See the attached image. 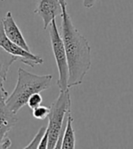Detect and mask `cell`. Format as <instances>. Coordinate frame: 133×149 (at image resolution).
I'll list each match as a JSON object with an SVG mask.
<instances>
[{
	"label": "cell",
	"instance_id": "6da1fadb",
	"mask_svg": "<svg viewBox=\"0 0 133 149\" xmlns=\"http://www.w3.org/2000/svg\"><path fill=\"white\" fill-rule=\"evenodd\" d=\"M61 36L69 63V88L82 84L91 66V47L88 39L74 26L68 11L61 16Z\"/></svg>",
	"mask_w": 133,
	"mask_h": 149
},
{
	"label": "cell",
	"instance_id": "7a4b0ae2",
	"mask_svg": "<svg viewBox=\"0 0 133 149\" xmlns=\"http://www.w3.org/2000/svg\"><path fill=\"white\" fill-rule=\"evenodd\" d=\"M52 79V74L38 76L19 68L17 85L13 92L5 100L6 107L18 114L22 107L27 105V101L33 94L47 90Z\"/></svg>",
	"mask_w": 133,
	"mask_h": 149
},
{
	"label": "cell",
	"instance_id": "3957f363",
	"mask_svg": "<svg viewBox=\"0 0 133 149\" xmlns=\"http://www.w3.org/2000/svg\"><path fill=\"white\" fill-rule=\"evenodd\" d=\"M71 111V98L69 89L60 91L57 98L51 104L48 116V147L61 148L62 137L68 121V114Z\"/></svg>",
	"mask_w": 133,
	"mask_h": 149
},
{
	"label": "cell",
	"instance_id": "277c9868",
	"mask_svg": "<svg viewBox=\"0 0 133 149\" xmlns=\"http://www.w3.org/2000/svg\"><path fill=\"white\" fill-rule=\"evenodd\" d=\"M49 36L51 42V47H52V51L58 71L57 86L60 87V91L68 90V89H69V72L68 57H66V47H65L62 36L58 32V29L57 26L56 19H54L50 25Z\"/></svg>",
	"mask_w": 133,
	"mask_h": 149
},
{
	"label": "cell",
	"instance_id": "5b68a950",
	"mask_svg": "<svg viewBox=\"0 0 133 149\" xmlns=\"http://www.w3.org/2000/svg\"><path fill=\"white\" fill-rule=\"evenodd\" d=\"M0 47L4 49L7 54L12 55L18 58V61L22 62L23 64L30 66V68H35L36 65H41L44 63V59L39 56H36L33 54L31 51H28L18 45L13 43L8 39L1 27V36H0Z\"/></svg>",
	"mask_w": 133,
	"mask_h": 149
},
{
	"label": "cell",
	"instance_id": "8992f818",
	"mask_svg": "<svg viewBox=\"0 0 133 149\" xmlns=\"http://www.w3.org/2000/svg\"><path fill=\"white\" fill-rule=\"evenodd\" d=\"M34 13L42 18L46 30L57 16H62L63 10L60 0H36Z\"/></svg>",
	"mask_w": 133,
	"mask_h": 149
},
{
	"label": "cell",
	"instance_id": "52a82bcc",
	"mask_svg": "<svg viewBox=\"0 0 133 149\" xmlns=\"http://www.w3.org/2000/svg\"><path fill=\"white\" fill-rule=\"evenodd\" d=\"M0 135L1 138L6 136L13 126L16 125L18 121V117L16 113L12 112L8 107H6L5 100L8 96V93L5 89V85L0 84Z\"/></svg>",
	"mask_w": 133,
	"mask_h": 149
},
{
	"label": "cell",
	"instance_id": "ba28073f",
	"mask_svg": "<svg viewBox=\"0 0 133 149\" xmlns=\"http://www.w3.org/2000/svg\"><path fill=\"white\" fill-rule=\"evenodd\" d=\"M1 27L6 34V36L8 37V39L12 41L13 43L18 45V46L22 47L23 48L30 51L29 46L27 45L24 36L22 35V32L18 26L16 21H15L13 15L10 11H8L5 17L2 18L1 20Z\"/></svg>",
	"mask_w": 133,
	"mask_h": 149
},
{
	"label": "cell",
	"instance_id": "9c48e42d",
	"mask_svg": "<svg viewBox=\"0 0 133 149\" xmlns=\"http://www.w3.org/2000/svg\"><path fill=\"white\" fill-rule=\"evenodd\" d=\"M74 119L71 114V111L68 114V121H66V126L64 131V135L62 137V149H74L76 147V136L75 130L73 127Z\"/></svg>",
	"mask_w": 133,
	"mask_h": 149
},
{
	"label": "cell",
	"instance_id": "30bf717a",
	"mask_svg": "<svg viewBox=\"0 0 133 149\" xmlns=\"http://www.w3.org/2000/svg\"><path fill=\"white\" fill-rule=\"evenodd\" d=\"M18 61V58L12 55H10L9 57H5L4 56V52H2V55H1V66H0V77H1V84L6 83V76H7V73L9 71V68L11 66V65L16 62Z\"/></svg>",
	"mask_w": 133,
	"mask_h": 149
},
{
	"label": "cell",
	"instance_id": "8fae6325",
	"mask_svg": "<svg viewBox=\"0 0 133 149\" xmlns=\"http://www.w3.org/2000/svg\"><path fill=\"white\" fill-rule=\"evenodd\" d=\"M48 130V125H43L40 127V129L38 130V134L35 136V137L31 140V142L29 143L27 146H25V149H28V148H38L41 143L42 138L45 136V134Z\"/></svg>",
	"mask_w": 133,
	"mask_h": 149
},
{
	"label": "cell",
	"instance_id": "7c38bea8",
	"mask_svg": "<svg viewBox=\"0 0 133 149\" xmlns=\"http://www.w3.org/2000/svg\"><path fill=\"white\" fill-rule=\"evenodd\" d=\"M32 111H33L32 112L33 116L36 119H38V120H44V119L48 118L49 114H50V107L40 105L39 107H36Z\"/></svg>",
	"mask_w": 133,
	"mask_h": 149
},
{
	"label": "cell",
	"instance_id": "4fadbf2b",
	"mask_svg": "<svg viewBox=\"0 0 133 149\" xmlns=\"http://www.w3.org/2000/svg\"><path fill=\"white\" fill-rule=\"evenodd\" d=\"M42 101H43V98H42L40 93H35L29 97V99L27 101V106L29 108H31L33 110L36 107H39L42 104Z\"/></svg>",
	"mask_w": 133,
	"mask_h": 149
},
{
	"label": "cell",
	"instance_id": "5bb4252c",
	"mask_svg": "<svg viewBox=\"0 0 133 149\" xmlns=\"http://www.w3.org/2000/svg\"><path fill=\"white\" fill-rule=\"evenodd\" d=\"M11 140L7 136H4L3 138H0V148L1 149L9 148L11 146Z\"/></svg>",
	"mask_w": 133,
	"mask_h": 149
},
{
	"label": "cell",
	"instance_id": "9a60e30c",
	"mask_svg": "<svg viewBox=\"0 0 133 149\" xmlns=\"http://www.w3.org/2000/svg\"><path fill=\"white\" fill-rule=\"evenodd\" d=\"M97 0H83V6L87 9H90L95 5Z\"/></svg>",
	"mask_w": 133,
	"mask_h": 149
},
{
	"label": "cell",
	"instance_id": "2e32d148",
	"mask_svg": "<svg viewBox=\"0 0 133 149\" xmlns=\"http://www.w3.org/2000/svg\"><path fill=\"white\" fill-rule=\"evenodd\" d=\"M60 5H61V6H62L63 13L68 11V4H66V0H60Z\"/></svg>",
	"mask_w": 133,
	"mask_h": 149
}]
</instances>
